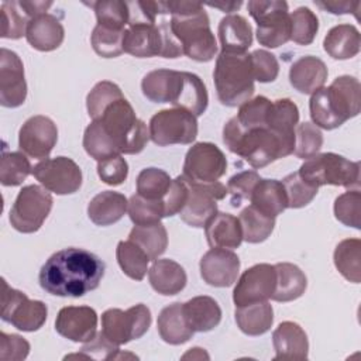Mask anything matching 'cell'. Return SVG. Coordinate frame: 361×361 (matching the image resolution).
<instances>
[{
  "label": "cell",
  "instance_id": "obj_17",
  "mask_svg": "<svg viewBox=\"0 0 361 361\" xmlns=\"http://www.w3.org/2000/svg\"><path fill=\"white\" fill-rule=\"evenodd\" d=\"M56 124L47 116H32L24 121L18 131L20 149L35 159H47L56 145Z\"/></svg>",
  "mask_w": 361,
  "mask_h": 361
},
{
  "label": "cell",
  "instance_id": "obj_51",
  "mask_svg": "<svg viewBox=\"0 0 361 361\" xmlns=\"http://www.w3.org/2000/svg\"><path fill=\"white\" fill-rule=\"evenodd\" d=\"M285 186L288 196V207L300 209L307 206L319 192V188L305 180L299 172H292L281 180Z\"/></svg>",
  "mask_w": 361,
  "mask_h": 361
},
{
  "label": "cell",
  "instance_id": "obj_56",
  "mask_svg": "<svg viewBox=\"0 0 361 361\" xmlns=\"http://www.w3.org/2000/svg\"><path fill=\"white\" fill-rule=\"evenodd\" d=\"M97 175L106 185H121L128 175V164L121 155H116L97 162Z\"/></svg>",
  "mask_w": 361,
  "mask_h": 361
},
{
  "label": "cell",
  "instance_id": "obj_55",
  "mask_svg": "<svg viewBox=\"0 0 361 361\" xmlns=\"http://www.w3.org/2000/svg\"><path fill=\"white\" fill-rule=\"evenodd\" d=\"M254 79L261 83L274 82L279 73V63L274 54L267 49H255L250 54Z\"/></svg>",
  "mask_w": 361,
  "mask_h": 361
},
{
  "label": "cell",
  "instance_id": "obj_40",
  "mask_svg": "<svg viewBox=\"0 0 361 361\" xmlns=\"http://www.w3.org/2000/svg\"><path fill=\"white\" fill-rule=\"evenodd\" d=\"M116 257L120 268L128 278L134 281L144 279L148 271L149 258L142 248L130 240L120 241L116 248Z\"/></svg>",
  "mask_w": 361,
  "mask_h": 361
},
{
  "label": "cell",
  "instance_id": "obj_27",
  "mask_svg": "<svg viewBox=\"0 0 361 361\" xmlns=\"http://www.w3.org/2000/svg\"><path fill=\"white\" fill-rule=\"evenodd\" d=\"M221 52L245 54L252 44V28L245 17L228 14L223 17L217 27Z\"/></svg>",
  "mask_w": 361,
  "mask_h": 361
},
{
  "label": "cell",
  "instance_id": "obj_59",
  "mask_svg": "<svg viewBox=\"0 0 361 361\" xmlns=\"http://www.w3.org/2000/svg\"><path fill=\"white\" fill-rule=\"evenodd\" d=\"M30 353V343L18 334L0 333V358L20 361L25 360Z\"/></svg>",
  "mask_w": 361,
  "mask_h": 361
},
{
  "label": "cell",
  "instance_id": "obj_7",
  "mask_svg": "<svg viewBox=\"0 0 361 361\" xmlns=\"http://www.w3.org/2000/svg\"><path fill=\"white\" fill-rule=\"evenodd\" d=\"M298 172L316 188L334 185L358 189L360 186V162L350 161L334 152L316 154L306 159Z\"/></svg>",
  "mask_w": 361,
  "mask_h": 361
},
{
  "label": "cell",
  "instance_id": "obj_44",
  "mask_svg": "<svg viewBox=\"0 0 361 361\" xmlns=\"http://www.w3.org/2000/svg\"><path fill=\"white\" fill-rule=\"evenodd\" d=\"M128 216L135 226H147L161 221L165 217L164 200L145 199L135 193L128 199Z\"/></svg>",
  "mask_w": 361,
  "mask_h": 361
},
{
  "label": "cell",
  "instance_id": "obj_14",
  "mask_svg": "<svg viewBox=\"0 0 361 361\" xmlns=\"http://www.w3.org/2000/svg\"><path fill=\"white\" fill-rule=\"evenodd\" d=\"M227 171V159L224 152L213 142L193 144L183 162L182 176L192 182L212 183L217 182Z\"/></svg>",
  "mask_w": 361,
  "mask_h": 361
},
{
  "label": "cell",
  "instance_id": "obj_61",
  "mask_svg": "<svg viewBox=\"0 0 361 361\" xmlns=\"http://www.w3.org/2000/svg\"><path fill=\"white\" fill-rule=\"evenodd\" d=\"M20 6L24 8V11L27 13V16L30 18H34L37 16L45 14L47 10L52 6V1H27V0H23V1H20Z\"/></svg>",
  "mask_w": 361,
  "mask_h": 361
},
{
  "label": "cell",
  "instance_id": "obj_62",
  "mask_svg": "<svg viewBox=\"0 0 361 361\" xmlns=\"http://www.w3.org/2000/svg\"><path fill=\"white\" fill-rule=\"evenodd\" d=\"M210 7H216L224 13H233L235 10H238L241 6H243V1L238 0V1H224V0H220V1H214V3H207Z\"/></svg>",
  "mask_w": 361,
  "mask_h": 361
},
{
  "label": "cell",
  "instance_id": "obj_21",
  "mask_svg": "<svg viewBox=\"0 0 361 361\" xmlns=\"http://www.w3.org/2000/svg\"><path fill=\"white\" fill-rule=\"evenodd\" d=\"M183 89V71L155 69L141 80L142 94L154 103H171L176 106Z\"/></svg>",
  "mask_w": 361,
  "mask_h": 361
},
{
  "label": "cell",
  "instance_id": "obj_8",
  "mask_svg": "<svg viewBox=\"0 0 361 361\" xmlns=\"http://www.w3.org/2000/svg\"><path fill=\"white\" fill-rule=\"evenodd\" d=\"M250 16L257 23V41L267 48H278L290 39V14L283 0H251Z\"/></svg>",
  "mask_w": 361,
  "mask_h": 361
},
{
  "label": "cell",
  "instance_id": "obj_46",
  "mask_svg": "<svg viewBox=\"0 0 361 361\" xmlns=\"http://www.w3.org/2000/svg\"><path fill=\"white\" fill-rule=\"evenodd\" d=\"M123 38L124 30H113L96 24L90 35V44L93 51L102 58H116L124 52Z\"/></svg>",
  "mask_w": 361,
  "mask_h": 361
},
{
  "label": "cell",
  "instance_id": "obj_53",
  "mask_svg": "<svg viewBox=\"0 0 361 361\" xmlns=\"http://www.w3.org/2000/svg\"><path fill=\"white\" fill-rule=\"evenodd\" d=\"M334 216L344 226L361 228V192L358 189L347 190L334 200Z\"/></svg>",
  "mask_w": 361,
  "mask_h": 361
},
{
  "label": "cell",
  "instance_id": "obj_36",
  "mask_svg": "<svg viewBox=\"0 0 361 361\" xmlns=\"http://www.w3.org/2000/svg\"><path fill=\"white\" fill-rule=\"evenodd\" d=\"M128 240L142 248L149 261L158 259L168 247V233L161 221L147 226H134Z\"/></svg>",
  "mask_w": 361,
  "mask_h": 361
},
{
  "label": "cell",
  "instance_id": "obj_43",
  "mask_svg": "<svg viewBox=\"0 0 361 361\" xmlns=\"http://www.w3.org/2000/svg\"><path fill=\"white\" fill-rule=\"evenodd\" d=\"M172 179L168 172L159 168H145L137 176V193L145 199L164 200Z\"/></svg>",
  "mask_w": 361,
  "mask_h": 361
},
{
  "label": "cell",
  "instance_id": "obj_58",
  "mask_svg": "<svg viewBox=\"0 0 361 361\" xmlns=\"http://www.w3.org/2000/svg\"><path fill=\"white\" fill-rule=\"evenodd\" d=\"M188 183L183 179L182 175L172 179V183L164 197V206H165V217H171L175 214H179L182 207L186 203L188 199Z\"/></svg>",
  "mask_w": 361,
  "mask_h": 361
},
{
  "label": "cell",
  "instance_id": "obj_4",
  "mask_svg": "<svg viewBox=\"0 0 361 361\" xmlns=\"http://www.w3.org/2000/svg\"><path fill=\"white\" fill-rule=\"evenodd\" d=\"M223 142L230 152L244 158L257 169L290 155V151L268 127L243 128L235 117L224 124Z\"/></svg>",
  "mask_w": 361,
  "mask_h": 361
},
{
  "label": "cell",
  "instance_id": "obj_57",
  "mask_svg": "<svg viewBox=\"0 0 361 361\" xmlns=\"http://www.w3.org/2000/svg\"><path fill=\"white\" fill-rule=\"evenodd\" d=\"M83 358H93V360H116L120 348L117 344L111 343L103 331L96 333V336L83 344L80 348Z\"/></svg>",
  "mask_w": 361,
  "mask_h": 361
},
{
  "label": "cell",
  "instance_id": "obj_49",
  "mask_svg": "<svg viewBox=\"0 0 361 361\" xmlns=\"http://www.w3.org/2000/svg\"><path fill=\"white\" fill-rule=\"evenodd\" d=\"M290 39L299 45H310L319 31V18L309 7H298L290 14Z\"/></svg>",
  "mask_w": 361,
  "mask_h": 361
},
{
  "label": "cell",
  "instance_id": "obj_52",
  "mask_svg": "<svg viewBox=\"0 0 361 361\" xmlns=\"http://www.w3.org/2000/svg\"><path fill=\"white\" fill-rule=\"evenodd\" d=\"M272 102L265 96H257L244 102L235 116L237 123L243 128L267 127V118Z\"/></svg>",
  "mask_w": 361,
  "mask_h": 361
},
{
  "label": "cell",
  "instance_id": "obj_22",
  "mask_svg": "<svg viewBox=\"0 0 361 361\" xmlns=\"http://www.w3.org/2000/svg\"><path fill=\"white\" fill-rule=\"evenodd\" d=\"M275 360H306L309 340L306 331L295 322H282L272 333Z\"/></svg>",
  "mask_w": 361,
  "mask_h": 361
},
{
  "label": "cell",
  "instance_id": "obj_11",
  "mask_svg": "<svg viewBox=\"0 0 361 361\" xmlns=\"http://www.w3.org/2000/svg\"><path fill=\"white\" fill-rule=\"evenodd\" d=\"M151 310L144 303L134 305L127 310L107 309L102 314V331L114 344L123 345L141 338L151 326Z\"/></svg>",
  "mask_w": 361,
  "mask_h": 361
},
{
  "label": "cell",
  "instance_id": "obj_24",
  "mask_svg": "<svg viewBox=\"0 0 361 361\" xmlns=\"http://www.w3.org/2000/svg\"><path fill=\"white\" fill-rule=\"evenodd\" d=\"M25 38L32 48L49 52L59 48L63 42L65 28L55 14L45 13L28 21Z\"/></svg>",
  "mask_w": 361,
  "mask_h": 361
},
{
  "label": "cell",
  "instance_id": "obj_28",
  "mask_svg": "<svg viewBox=\"0 0 361 361\" xmlns=\"http://www.w3.org/2000/svg\"><path fill=\"white\" fill-rule=\"evenodd\" d=\"M148 279L155 292L164 296H172L185 289L188 276L180 264L173 259H155L148 269Z\"/></svg>",
  "mask_w": 361,
  "mask_h": 361
},
{
  "label": "cell",
  "instance_id": "obj_48",
  "mask_svg": "<svg viewBox=\"0 0 361 361\" xmlns=\"http://www.w3.org/2000/svg\"><path fill=\"white\" fill-rule=\"evenodd\" d=\"M20 1H3L1 3V38L18 39L25 35L28 21Z\"/></svg>",
  "mask_w": 361,
  "mask_h": 361
},
{
  "label": "cell",
  "instance_id": "obj_31",
  "mask_svg": "<svg viewBox=\"0 0 361 361\" xmlns=\"http://www.w3.org/2000/svg\"><path fill=\"white\" fill-rule=\"evenodd\" d=\"M251 206L268 217H276L288 209V196L285 186L278 179H259L251 197Z\"/></svg>",
  "mask_w": 361,
  "mask_h": 361
},
{
  "label": "cell",
  "instance_id": "obj_38",
  "mask_svg": "<svg viewBox=\"0 0 361 361\" xmlns=\"http://www.w3.org/2000/svg\"><path fill=\"white\" fill-rule=\"evenodd\" d=\"M209 104V94L204 82L192 72H183V89L175 107L188 110L195 117L202 116Z\"/></svg>",
  "mask_w": 361,
  "mask_h": 361
},
{
  "label": "cell",
  "instance_id": "obj_34",
  "mask_svg": "<svg viewBox=\"0 0 361 361\" xmlns=\"http://www.w3.org/2000/svg\"><path fill=\"white\" fill-rule=\"evenodd\" d=\"M274 267L276 271V283L271 299L275 302H292L300 298L307 288L305 272L290 262H278Z\"/></svg>",
  "mask_w": 361,
  "mask_h": 361
},
{
  "label": "cell",
  "instance_id": "obj_23",
  "mask_svg": "<svg viewBox=\"0 0 361 361\" xmlns=\"http://www.w3.org/2000/svg\"><path fill=\"white\" fill-rule=\"evenodd\" d=\"M329 71L326 63L313 55L300 56L289 68V82L295 90L312 94L326 83Z\"/></svg>",
  "mask_w": 361,
  "mask_h": 361
},
{
  "label": "cell",
  "instance_id": "obj_30",
  "mask_svg": "<svg viewBox=\"0 0 361 361\" xmlns=\"http://www.w3.org/2000/svg\"><path fill=\"white\" fill-rule=\"evenodd\" d=\"M128 209L127 197L114 190L97 193L87 204V216L96 226H111L123 219Z\"/></svg>",
  "mask_w": 361,
  "mask_h": 361
},
{
  "label": "cell",
  "instance_id": "obj_60",
  "mask_svg": "<svg viewBox=\"0 0 361 361\" xmlns=\"http://www.w3.org/2000/svg\"><path fill=\"white\" fill-rule=\"evenodd\" d=\"M314 4L331 14H348V13H357L360 3H351V1H314Z\"/></svg>",
  "mask_w": 361,
  "mask_h": 361
},
{
  "label": "cell",
  "instance_id": "obj_3",
  "mask_svg": "<svg viewBox=\"0 0 361 361\" xmlns=\"http://www.w3.org/2000/svg\"><path fill=\"white\" fill-rule=\"evenodd\" d=\"M310 117L314 126L334 130L361 110V85L350 75L337 76L329 87L312 93L309 100Z\"/></svg>",
  "mask_w": 361,
  "mask_h": 361
},
{
  "label": "cell",
  "instance_id": "obj_41",
  "mask_svg": "<svg viewBox=\"0 0 361 361\" xmlns=\"http://www.w3.org/2000/svg\"><path fill=\"white\" fill-rule=\"evenodd\" d=\"M30 173H32V168L24 152L3 149L0 161V182L3 186H18Z\"/></svg>",
  "mask_w": 361,
  "mask_h": 361
},
{
  "label": "cell",
  "instance_id": "obj_20",
  "mask_svg": "<svg viewBox=\"0 0 361 361\" xmlns=\"http://www.w3.org/2000/svg\"><path fill=\"white\" fill-rule=\"evenodd\" d=\"M240 258L226 248H212L200 258V276L214 288L231 286L240 272Z\"/></svg>",
  "mask_w": 361,
  "mask_h": 361
},
{
  "label": "cell",
  "instance_id": "obj_54",
  "mask_svg": "<svg viewBox=\"0 0 361 361\" xmlns=\"http://www.w3.org/2000/svg\"><path fill=\"white\" fill-rule=\"evenodd\" d=\"M261 176L255 171H243L233 175L227 182V192L230 193V203L238 207L244 199L251 197V193Z\"/></svg>",
  "mask_w": 361,
  "mask_h": 361
},
{
  "label": "cell",
  "instance_id": "obj_26",
  "mask_svg": "<svg viewBox=\"0 0 361 361\" xmlns=\"http://www.w3.org/2000/svg\"><path fill=\"white\" fill-rule=\"evenodd\" d=\"M204 234L207 244L212 248H238L243 241V230L238 217L217 212L204 226Z\"/></svg>",
  "mask_w": 361,
  "mask_h": 361
},
{
  "label": "cell",
  "instance_id": "obj_35",
  "mask_svg": "<svg viewBox=\"0 0 361 361\" xmlns=\"http://www.w3.org/2000/svg\"><path fill=\"white\" fill-rule=\"evenodd\" d=\"M235 323L247 336H261L267 333L274 323V309L268 300L235 307Z\"/></svg>",
  "mask_w": 361,
  "mask_h": 361
},
{
  "label": "cell",
  "instance_id": "obj_42",
  "mask_svg": "<svg viewBox=\"0 0 361 361\" xmlns=\"http://www.w3.org/2000/svg\"><path fill=\"white\" fill-rule=\"evenodd\" d=\"M94 10L97 24L113 28L126 30L130 21V8L127 1L121 0H99L90 3Z\"/></svg>",
  "mask_w": 361,
  "mask_h": 361
},
{
  "label": "cell",
  "instance_id": "obj_25",
  "mask_svg": "<svg viewBox=\"0 0 361 361\" xmlns=\"http://www.w3.org/2000/svg\"><path fill=\"white\" fill-rule=\"evenodd\" d=\"M299 124V109L288 97L272 102L267 127L283 142V145L293 154L295 148V128Z\"/></svg>",
  "mask_w": 361,
  "mask_h": 361
},
{
  "label": "cell",
  "instance_id": "obj_12",
  "mask_svg": "<svg viewBox=\"0 0 361 361\" xmlns=\"http://www.w3.org/2000/svg\"><path fill=\"white\" fill-rule=\"evenodd\" d=\"M48 316V307L42 300H31L28 296L10 288L3 279L1 320L13 324L21 331L39 330Z\"/></svg>",
  "mask_w": 361,
  "mask_h": 361
},
{
  "label": "cell",
  "instance_id": "obj_33",
  "mask_svg": "<svg viewBox=\"0 0 361 361\" xmlns=\"http://www.w3.org/2000/svg\"><path fill=\"white\" fill-rule=\"evenodd\" d=\"M324 51L333 59H350L360 52L361 35L353 24H338L329 30L323 39Z\"/></svg>",
  "mask_w": 361,
  "mask_h": 361
},
{
  "label": "cell",
  "instance_id": "obj_19",
  "mask_svg": "<svg viewBox=\"0 0 361 361\" xmlns=\"http://www.w3.org/2000/svg\"><path fill=\"white\" fill-rule=\"evenodd\" d=\"M55 330L73 343H87L97 333V313L90 306H65L58 312Z\"/></svg>",
  "mask_w": 361,
  "mask_h": 361
},
{
  "label": "cell",
  "instance_id": "obj_16",
  "mask_svg": "<svg viewBox=\"0 0 361 361\" xmlns=\"http://www.w3.org/2000/svg\"><path fill=\"white\" fill-rule=\"evenodd\" d=\"M276 283V271L271 264H255L245 269L233 290L235 307L272 298Z\"/></svg>",
  "mask_w": 361,
  "mask_h": 361
},
{
  "label": "cell",
  "instance_id": "obj_18",
  "mask_svg": "<svg viewBox=\"0 0 361 361\" xmlns=\"http://www.w3.org/2000/svg\"><path fill=\"white\" fill-rule=\"evenodd\" d=\"M27 99L24 65L20 56L7 48L0 49V104L18 107Z\"/></svg>",
  "mask_w": 361,
  "mask_h": 361
},
{
  "label": "cell",
  "instance_id": "obj_5",
  "mask_svg": "<svg viewBox=\"0 0 361 361\" xmlns=\"http://www.w3.org/2000/svg\"><path fill=\"white\" fill-rule=\"evenodd\" d=\"M217 99L227 107L241 106L254 94V75L250 54L220 52L213 71Z\"/></svg>",
  "mask_w": 361,
  "mask_h": 361
},
{
  "label": "cell",
  "instance_id": "obj_29",
  "mask_svg": "<svg viewBox=\"0 0 361 361\" xmlns=\"http://www.w3.org/2000/svg\"><path fill=\"white\" fill-rule=\"evenodd\" d=\"M157 327L159 337L172 345H179L192 338L195 334L193 329L186 322L183 313V303L173 302L165 306L158 316Z\"/></svg>",
  "mask_w": 361,
  "mask_h": 361
},
{
  "label": "cell",
  "instance_id": "obj_37",
  "mask_svg": "<svg viewBox=\"0 0 361 361\" xmlns=\"http://www.w3.org/2000/svg\"><path fill=\"white\" fill-rule=\"evenodd\" d=\"M334 265L337 271L350 282H361V240L345 238L334 250Z\"/></svg>",
  "mask_w": 361,
  "mask_h": 361
},
{
  "label": "cell",
  "instance_id": "obj_50",
  "mask_svg": "<svg viewBox=\"0 0 361 361\" xmlns=\"http://www.w3.org/2000/svg\"><path fill=\"white\" fill-rule=\"evenodd\" d=\"M323 145V134L317 126L305 121L295 128V148L293 154L298 158L309 159L319 154Z\"/></svg>",
  "mask_w": 361,
  "mask_h": 361
},
{
  "label": "cell",
  "instance_id": "obj_47",
  "mask_svg": "<svg viewBox=\"0 0 361 361\" xmlns=\"http://www.w3.org/2000/svg\"><path fill=\"white\" fill-rule=\"evenodd\" d=\"M121 97H124L123 92L116 83L110 80L97 82L93 86V89L87 93V97H86V107H87L89 117L92 120H97L107 106H110L111 103H114Z\"/></svg>",
  "mask_w": 361,
  "mask_h": 361
},
{
  "label": "cell",
  "instance_id": "obj_39",
  "mask_svg": "<svg viewBox=\"0 0 361 361\" xmlns=\"http://www.w3.org/2000/svg\"><path fill=\"white\" fill-rule=\"evenodd\" d=\"M238 220L243 230V240L250 244H258L265 241L275 227L274 217L262 214L251 204L241 210Z\"/></svg>",
  "mask_w": 361,
  "mask_h": 361
},
{
  "label": "cell",
  "instance_id": "obj_32",
  "mask_svg": "<svg viewBox=\"0 0 361 361\" xmlns=\"http://www.w3.org/2000/svg\"><path fill=\"white\" fill-rule=\"evenodd\" d=\"M186 322L193 331L206 333L219 326L221 320V309L210 296H195L183 303Z\"/></svg>",
  "mask_w": 361,
  "mask_h": 361
},
{
  "label": "cell",
  "instance_id": "obj_45",
  "mask_svg": "<svg viewBox=\"0 0 361 361\" xmlns=\"http://www.w3.org/2000/svg\"><path fill=\"white\" fill-rule=\"evenodd\" d=\"M83 148L87 155H90L97 162L116 155H121L118 154L110 138L106 135L97 120H92L90 124L86 127L83 134Z\"/></svg>",
  "mask_w": 361,
  "mask_h": 361
},
{
  "label": "cell",
  "instance_id": "obj_2",
  "mask_svg": "<svg viewBox=\"0 0 361 361\" xmlns=\"http://www.w3.org/2000/svg\"><path fill=\"white\" fill-rule=\"evenodd\" d=\"M171 14L169 28L182 45L183 55L197 62H209L217 54V42L210 30V20L197 1H165Z\"/></svg>",
  "mask_w": 361,
  "mask_h": 361
},
{
  "label": "cell",
  "instance_id": "obj_6",
  "mask_svg": "<svg viewBox=\"0 0 361 361\" xmlns=\"http://www.w3.org/2000/svg\"><path fill=\"white\" fill-rule=\"evenodd\" d=\"M97 121L118 154H140L149 140L147 124L135 116L126 97L107 106Z\"/></svg>",
  "mask_w": 361,
  "mask_h": 361
},
{
  "label": "cell",
  "instance_id": "obj_13",
  "mask_svg": "<svg viewBox=\"0 0 361 361\" xmlns=\"http://www.w3.org/2000/svg\"><path fill=\"white\" fill-rule=\"evenodd\" d=\"M185 179V178H183ZM188 183V199L179 216L190 227H204L217 213V200L226 197L227 188L221 182L200 183L185 179Z\"/></svg>",
  "mask_w": 361,
  "mask_h": 361
},
{
  "label": "cell",
  "instance_id": "obj_10",
  "mask_svg": "<svg viewBox=\"0 0 361 361\" xmlns=\"http://www.w3.org/2000/svg\"><path fill=\"white\" fill-rule=\"evenodd\" d=\"M149 138L159 147L190 144L197 137L196 117L183 109H165L157 111L148 126Z\"/></svg>",
  "mask_w": 361,
  "mask_h": 361
},
{
  "label": "cell",
  "instance_id": "obj_1",
  "mask_svg": "<svg viewBox=\"0 0 361 361\" xmlns=\"http://www.w3.org/2000/svg\"><path fill=\"white\" fill-rule=\"evenodd\" d=\"M104 262L83 248H63L54 252L41 267V288L54 296L79 298L94 290L103 276Z\"/></svg>",
  "mask_w": 361,
  "mask_h": 361
},
{
  "label": "cell",
  "instance_id": "obj_15",
  "mask_svg": "<svg viewBox=\"0 0 361 361\" xmlns=\"http://www.w3.org/2000/svg\"><path fill=\"white\" fill-rule=\"evenodd\" d=\"M32 175L45 189L56 195H71L82 186V171L68 157L47 158L38 162L32 168Z\"/></svg>",
  "mask_w": 361,
  "mask_h": 361
},
{
  "label": "cell",
  "instance_id": "obj_9",
  "mask_svg": "<svg viewBox=\"0 0 361 361\" xmlns=\"http://www.w3.org/2000/svg\"><path fill=\"white\" fill-rule=\"evenodd\" d=\"M52 196L48 189L39 185L24 186L10 210V224L14 230L30 234L41 228L52 209Z\"/></svg>",
  "mask_w": 361,
  "mask_h": 361
}]
</instances>
